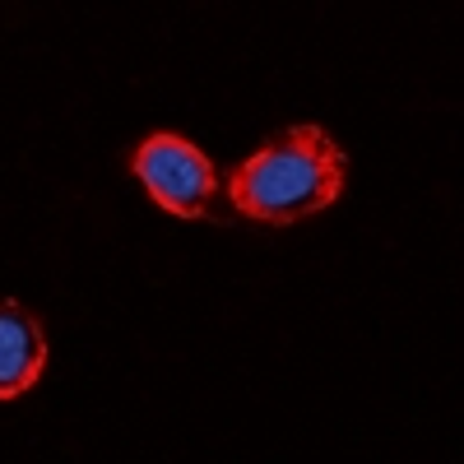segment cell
<instances>
[{"instance_id": "1", "label": "cell", "mask_w": 464, "mask_h": 464, "mask_svg": "<svg viewBox=\"0 0 464 464\" xmlns=\"http://www.w3.org/2000/svg\"><path fill=\"white\" fill-rule=\"evenodd\" d=\"M343 196V149L321 126H293L232 172L227 200L260 223H297Z\"/></svg>"}, {"instance_id": "2", "label": "cell", "mask_w": 464, "mask_h": 464, "mask_svg": "<svg viewBox=\"0 0 464 464\" xmlns=\"http://www.w3.org/2000/svg\"><path fill=\"white\" fill-rule=\"evenodd\" d=\"M135 177L149 186V196L159 200L168 214H181V218H214V200H218V177L209 168V159L186 144L181 135L172 130H159L149 135L135 159H130Z\"/></svg>"}, {"instance_id": "3", "label": "cell", "mask_w": 464, "mask_h": 464, "mask_svg": "<svg viewBox=\"0 0 464 464\" xmlns=\"http://www.w3.org/2000/svg\"><path fill=\"white\" fill-rule=\"evenodd\" d=\"M47 367V339L28 306L0 302V400H19Z\"/></svg>"}]
</instances>
